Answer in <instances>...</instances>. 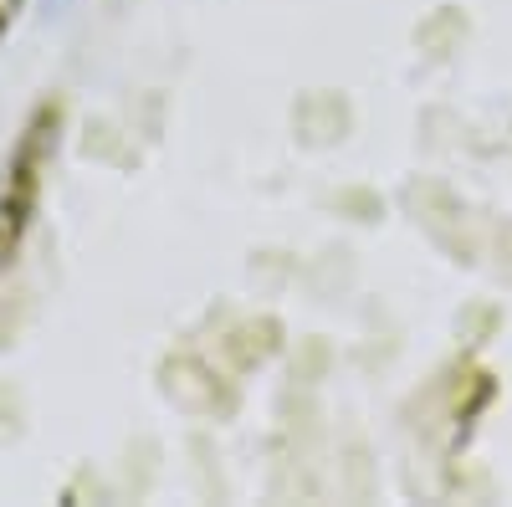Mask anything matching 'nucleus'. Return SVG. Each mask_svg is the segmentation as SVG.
Here are the masks:
<instances>
[{
    "instance_id": "nucleus-1",
    "label": "nucleus",
    "mask_w": 512,
    "mask_h": 507,
    "mask_svg": "<svg viewBox=\"0 0 512 507\" xmlns=\"http://www.w3.org/2000/svg\"><path fill=\"white\" fill-rule=\"evenodd\" d=\"M52 129H57V113H36V123L26 129L11 169H6V190H0V262L16 251L31 210H36V190H41V159H47V144H52Z\"/></svg>"
},
{
    "instance_id": "nucleus-2",
    "label": "nucleus",
    "mask_w": 512,
    "mask_h": 507,
    "mask_svg": "<svg viewBox=\"0 0 512 507\" xmlns=\"http://www.w3.org/2000/svg\"><path fill=\"white\" fill-rule=\"evenodd\" d=\"M16 6H21V0H0V26H6V21L16 16Z\"/></svg>"
}]
</instances>
